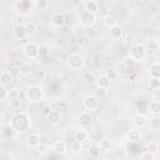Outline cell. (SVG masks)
<instances>
[{
    "instance_id": "cell-1",
    "label": "cell",
    "mask_w": 160,
    "mask_h": 160,
    "mask_svg": "<svg viewBox=\"0 0 160 160\" xmlns=\"http://www.w3.org/2000/svg\"><path fill=\"white\" fill-rule=\"evenodd\" d=\"M9 128L11 130H14L15 132L18 134H21V132H25L26 130H29L31 128V119H30V115L26 114V112H15L10 121H9Z\"/></svg>"
},
{
    "instance_id": "cell-2",
    "label": "cell",
    "mask_w": 160,
    "mask_h": 160,
    "mask_svg": "<svg viewBox=\"0 0 160 160\" xmlns=\"http://www.w3.org/2000/svg\"><path fill=\"white\" fill-rule=\"evenodd\" d=\"M45 91L40 85H30L25 91V98L30 104H38L44 100Z\"/></svg>"
},
{
    "instance_id": "cell-3",
    "label": "cell",
    "mask_w": 160,
    "mask_h": 160,
    "mask_svg": "<svg viewBox=\"0 0 160 160\" xmlns=\"http://www.w3.org/2000/svg\"><path fill=\"white\" fill-rule=\"evenodd\" d=\"M66 64L71 70H81L85 66V58L80 52H72L68 56Z\"/></svg>"
},
{
    "instance_id": "cell-4",
    "label": "cell",
    "mask_w": 160,
    "mask_h": 160,
    "mask_svg": "<svg viewBox=\"0 0 160 160\" xmlns=\"http://www.w3.org/2000/svg\"><path fill=\"white\" fill-rule=\"evenodd\" d=\"M146 54H148V50L142 44H132L130 48L129 56L138 62V61H142L146 58Z\"/></svg>"
},
{
    "instance_id": "cell-5",
    "label": "cell",
    "mask_w": 160,
    "mask_h": 160,
    "mask_svg": "<svg viewBox=\"0 0 160 160\" xmlns=\"http://www.w3.org/2000/svg\"><path fill=\"white\" fill-rule=\"evenodd\" d=\"M96 21V15L90 12V11H86V10H81L80 11V15H79V22L81 26L84 28H91L94 26Z\"/></svg>"
},
{
    "instance_id": "cell-6",
    "label": "cell",
    "mask_w": 160,
    "mask_h": 160,
    "mask_svg": "<svg viewBox=\"0 0 160 160\" xmlns=\"http://www.w3.org/2000/svg\"><path fill=\"white\" fill-rule=\"evenodd\" d=\"M22 54L30 60L36 59L39 56V45L34 41H28L22 46Z\"/></svg>"
},
{
    "instance_id": "cell-7",
    "label": "cell",
    "mask_w": 160,
    "mask_h": 160,
    "mask_svg": "<svg viewBox=\"0 0 160 160\" xmlns=\"http://www.w3.org/2000/svg\"><path fill=\"white\" fill-rule=\"evenodd\" d=\"M99 105V101H98V98H95V95H86L84 96L82 99V106L86 109V110H95Z\"/></svg>"
},
{
    "instance_id": "cell-8",
    "label": "cell",
    "mask_w": 160,
    "mask_h": 160,
    "mask_svg": "<svg viewBox=\"0 0 160 160\" xmlns=\"http://www.w3.org/2000/svg\"><path fill=\"white\" fill-rule=\"evenodd\" d=\"M131 124L135 126V129H141V128H144V126L148 124V119H146V116H145L144 114L138 112V114H135V115L132 116Z\"/></svg>"
},
{
    "instance_id": "cell-9",
    "label": "cell",
    "mask_w": 160,
    "mask_h": 160,
    "mask_svg": "<svg viewBox=\"0 0 160 160\" xmlns=\"http://www.w3.org/2000/svg\"><path fill=\"white\" fill-rule=\"evenodd\" d=\"M25 141H26L28 148H30V149H36V148L41 144L40 136H39L38 134H35V132H30V134L26 136Z\"/></svg>"
},
{
    "instance_id": "cell-10",
    "label": "cell",
    "mask_w": 160,
    "mask_h": 160,
    "mask_svg": "<svg viewBox=\"0 0 160 160\" xmlns=\"http://www.w3.org/2000/svg\"><path fill=\"white\" fill-rule=\"evenodd\" d=\"M51 150H52L54 154H56V155H64V154H66V151H68V145H66L65 141L58 140V141H55V142L51 145Z\"/></svg>"
},
{
    "instance_id": "cell-11",
    "label": "cell",
    "mask_w": 160,
    "mask_h": 160,
    "mask_svg": "<svg viewBox=\"0 0 160 160\" xmlns=\"http://www.w3.org/2000/svg\"><path fill=\"white\" fill-rule=\"evenodd\" d=\"M61 119H62V115H61V112H60L59 110H50V111L46 114V120H48L50 124H52V125L59 124V122L61 121Z\"/></svg>"
},
{
    "instance_id": "cell-12",
    "label": "cell",
    "mask_w": 160,
    "mask_h": 160,
    "mask_svg": "<svg viewBox=\"0 0 160 160\" xmlns=\"http://www.w3.org/2000/svg\"><path fill=\"white\" fill-rule=\"evenodd\" d=\"M35 5V1H20V2H16V6H19L21 10L19 11L21 15H28L30 11H31V9H32V6Z\"/></svg>"
},
{
    "instance_id": "cell-13",
    "label": "cell",
    "mask_w": 160,
    "mask_h": 160,
    "mask_svg": "<svg viewBox=\"0 0 160 160\" xmlns=\"http://www.w3.org/2000/svg\"><path fill=\"white\" fill-rule=\"evenodd\" d=\"M50 22H51V25L55 26V28H61V26L65 24V16H64V14H61V12H55V14L51 16Z\"/></svg>"
},
{
    "instance_id": "cell-14",
    "label": "cell",
    "mask_w": 160,
    "mask_h": 160,
    "mask_svg": "<svg viewBox=\"0 0 160 160\" xmlns=\"http://www.w3.org/2000/svg\"><path fill=\"white\" fill-rule=\"evenodd\" d=\"M91 115L89 114V112H81L80 115H79V118H78V121H79V125L81 126V128H84V129H86V128H89L90 125H91Z\"/></svg>"
},
{
    "instance_id": "cell-15",
    "label": "cell",
    "mask_w": 160,
    "mask_h": 160,
    "mask_svg": "<svg viewBox=\"0 0 160 160\" xmlns=\"http://www.w3.org/2000/svg\"><path fill=\"white\" fill-rule=\"evenodd\" d=\"M12 35L15 39L18 40H22L28 36L26 34V30H25V25H16L14 29H12Z\"/></svg>"
},
{
    "instance_id": "cell-16",
    "label": "cell",
    "mask_w": 160,
    "mask_h": 160,
    "mask_svg": "<svg viewBox=\"0 0 160 160\" xmlns=\"http://www.w3.org/2000/svg\"><path fill=\"white\" fill-rule=\"evenodd\" d=\"M84 10L90 11V12L96 15V12L99 11V2L94 1V0H88V1L84 2Z\"/></svg>"
},
{
    "instance_id": "cell-17",
    "label": "cell",
    "mask_w": 160,
    "mask_h": 160,
    "mask_svg": "<svg viewBox=\"0 0 160 160\" xmlns=\"http://www.w3.org/2000/svg\"><path fill=\"white\" fill-rule=\"evenodd\" d=\"M96 86L98 88H100V89H105V90H108L109 88H110V80L105 76V74L104 75H100L99 78H96Z\"/></svg>"
},
{
    "instance_id": "cell-18",
    "label": "cell",
    "mask_w": 160,
    "mask_h": 160,
    "mask_svg": "<svg viewBox=\"0 0 160 160\" xmlns=\"http://www.w3.org/2000/svg\"><path fill=\"white\" fill-rule=\"evenodd\" d=\"M102 22H104V25H105L106 28L111 29V28H114V26L118 25V19H116L114 15L108 14V15H105V16L102 18Z\"/></svg>"
},
{
    "instance_id": "cell-19",
    "label": "cell",
    "mask_w": 160,
    "mask_h": 160,
    "mask_svg": "<svg viewBox=\"0 0 160 160\" xmlns=\"http://www.w3.org/2000/svg\"><path fill=\"white\" fill-rule=\"evenodd\" d=\"M126 136H128V139H129L131 142H138V141L141 140V132H140V130H138V129H131V130H129Z\"/></svg>"
},
{
    "instance_id": "cell-20",
    "label": "cell",
    "mask_w": 160,
    "mask_h": 160,
    "mask_svg": "<svg viewBox=\"0 0 160 160\" xmlns=\"http://www.w3.org/2000/svg\"><path fill=\"white\" fill-rule=\"evenodd\" d=\"M149 74H150V78H158V79H160V64H159V61H155V62H152L150 65Z\"/></svg>"
},
{
    "instance_id": "cell-21",
    "label": "cell",
    "mask_w": 160,
    "mask_h": 160,
    "mask_svg": "<svg viewBox=\"0 0 160 160\" xmlns=\"http://www.w3.org/2000/svg\"><path fill=\"white\" fill-rule=\"evenodd\" d=\"M111 145H112L111 140H110V139H108V138H104V139H101V140H100V142H99L98 148L100 149V151H108V150H110V149H111Z\"/></svg>"
},
{
    "instance_id": "cell-22",
    "label": "cell",
    "mask_w": 160,
    "mask_h": 160,
    "mask_svg": "<svg viewBox=\"0 0 160 160\" xmlns=\"http://www.w3.org/2000/svg\"><path fill=\"white\" fill-rule=\"evenodd\" d=\"M110 35L114 39H120L124 35V30H122V28L120 25H116V26H114V28L110 29Z\"/></svg>"
},
{
    "instance_id": "cell-23",
    "label": "cell",
    "mask_w": 160,
    "mask_h": 160,
    "mask_svg": "<svg viewBox=\"0 0 160 160\" xmlns=\"http://www.w3.org/2000/svg\"><path fill=\"white\" fill-rule=\"evenodd\" d=\"M12 80H14V79H12V76L9 74L8 70H6V71H2V72L0 74V84H1V85L6 86V85H9Z\"/></svg>"
},
{
    "instance_id": "cell-24",
    "label": "cell",
    "mask_w": 160,
    "mask_h": 160,
    "mask_svg": "<svg viewBox=\"0 0 160 160\" xmlns=\"http://www.w3.org/2000/svg\"><path fill=\"white\" fill-rule=\"evenodd\" d=\"M89 139V134L85 131V130H78L75 134H74V140L78 141V142H82L84 140Z\"/></svg>"
},
{
    "instance_id": "cell-25",
    "label": "cell",
    "mask_w": 160,
    "mask_h": 160,
    "mask_svg": "<svg viewBox=\"0 0 160 160\" xmlns=\"http://www.w3.org/2000/svg\"><path fill=\"white\" fill-rule=\"evenodd\" d=\"M82 80L86 82V84H95L96 82V75L92 72V71H86L84 75H82Z\"/></svg>"
},
{
    "instance_id": "cell-26",
    "label": "cell",
    "mask_w": 160,
    "mask_h": 160,
    "mask_svg": "<svg viewBox=\"0 0 160 160\" xmlns=\"http://www.w3.org/2000/svg\"><path fill=\"white\" fill-rule=\"evenodd\" d=\"M149 128H150L151 130H155V131H158V130L160 129V118H159L158 115H154V116L150 119V121H149Z\"/></svg>"
},
{
    "instance_id": "cell-27",
    "label": "cell",
    "mask_w": 160,
    "mask_h": 160,
    "mask_svg": "<svg viewBox=\"0 0 160 160\" xmlns=\"http://www.w3.org/2000/svg\"><path fill=\"white\" fill-rule=\"evenodd\" d=\"M146 46L150 51H158L160 49V42L158 39H150V40H148Z\"/></svg>"
},
{
    "instance_id": "cell-28",
    "label": "cell",
    "mask_w": 160,
    "mask_h": 160,
    "mask_svg": "<svg viewBox=\"0 0 160 160\" xmlns=\"http://www.w3.org/2000/svg\"><path fill=\"white\" fill-rule=\"evenodd\" d=\"M20 98V91L16 89V88H12L10 90H8V98L10 101H15V100H19Z\"/></svg>"
},
{
    "instance_id": "cell-29",
    "label": "cell",
    "mask_w": 160,
    "mask_h": 160,
    "mask_svg": "<svg viewBox=\"0 0 160 160\" xmlns=\"http://www.w3.org/2000/svg\"><path fill=\"white\" fill-rule=\"evenodd\" d=\"M149 110L152 115H158L160 112V102L158 100H154L150 102V106H149Z\"/></svg>"
},
{
    "instance_id": "cell-30",
    "label": "cell",
    "mask_w": 160,
    "mask_h": 160,
    "mask_svg": "<svg viewBox=\"0 0 160 160\" xmlns=\"http://www.w3.org/2000/svg\"><path fill=\"white\" fill-rule=\"evenodd\" d=\"M25 30H26V34H28V35H34V34L36 32L38 28H36V25H35L34 21H29V22L25 25Z\"/></svg>"
},
{
    "instance_id": "cell-31",
    "label": "cell",
    "mask_w": 160,
    "mask_h": 160,
    "mask_svg": "<svg viewBox=\"0 0 160 160\" xmlns=\"http://www.w3.org/2000/svg\"><path fill=\"white\" fill-rule=\"evenodd\" d=\"M50 52V45L49 44H40L39 45V56H46Z\"/></svg>"
},
{
    "instance_id": "cell-32",
    "label": "cell",
    "mask_w": 160,
    "mask_h": 160,
    "mask_svg": "<svg viewBox=\"0 0 160 160\" xmlns=\"http://www.w3.org/2000/svg\"><path fill=\"white\" fill-rule=\"evenodd\" d=\"M36 150H38V154H39V155H46V154L50 151V146H49L48 144L41 142V144L36 148Z\"/></svg>"
},
{
    "instance_id": "cell-33",
    "label": "cell",
    "mask_w": 160,
    "mask_h": 160,
    "mask_svg": "<svg viewBox=\"0 0 160 160\" xmlns=\"http://www.w3.org/2000/svg\"><path fill=\"white\" fill-rule=\"evenodd\" d=\"M88 152H89V155L91 156V158H94V159H96V158H99L100 156V149L98 148V146H95V145H91L90 148H89V150H88Z\"/></svg>"
},
{
    "instance_id": "cell-34",
    "label": "cell",
    "mask_w": 160,
    "mask_h": 160,
    "mask_svg": "<svg viewBox=\"0 0 160 160\" xmlns=\"http://www.w3.org/2000/svg\"><path fill=\"white\" fill-rule=\"evenodd\" d=\"M35 5L38 6L39 10H46L48 8H50V1L49 0H39L35 2Z\"/></svg>"
},
{
    "instance_id": "cell-35",
    "label": "cell",
    "mask_w": 160,
    "mask_h": 160,
    "mask_svg": "<svg viewBox=\"0 0 160 160\" xmlns=\"http://www.w3.org/2000/svg\"><path fill=\"white\" fill-rule=\"evenodd\" d=\"M105 76L110 80V82H111V81H115V80L118 79V71H116L115 69H109V70L106 71Z\"/></svg>"
},
{
    "instance_id": "cell-36",
    "label": "cell",
    "mask_w": 160,
    "mask_h": 160,
    "mask_svg": "<svg viewBox=\"0 0 160 160\" xmlns=\"http://www.w3.org/2000/svg\"><path fill=\"white\" fill-rule=\"evenodd\" d=\"M124 65H125V68H128V69H132V68L136 65V61H135L132 58L126 56V58L124 59Z\"/></svg>"
},
{
    "instance_id": "cell-37",
    "label": "cell",
    "mask_w": 160,
    "mask_h": 160,
    "mask_svg": "<svg viewBox=\"0 0 160 160\" xmlns=\"http://www.w3.org/2000/svg\"><path fill=\"white\" fill-rule=\"evenodd\" d=\"M8 71H9V74L12 76V79H16V78H19V76L21 75L20 68H18V66H12V68H10Z\"/></svg>"
},
{
    "instance_id": "cell-38",
    "label": "cell",
    "mask_w": 160,
    "mask_h": 160,
    "mask_svg": "<svg viewBox=\"0 0 160 160\" xmlns=\"http://www.w3.org/2000/svg\"><path fill=\"white\" fill-rule=\"evenodd\" d=\"M149 85H150V88L154 89V90L159 89V88H160V79H158V78H150Z\"/></svg>"
},
{
    "instance_id": "cell-39",
    "label": "cell",
    "mask_w": 160,
    "mask_h": 160,
    "mask_svg": "<svg viewBox=\"0 0 160 160\" xmlns=\"http://www.w3.org/2000/svg\"><path fill=\"white\" fill-rule=\"evenodd\" d=\"M20 71H21V75H29L31 72V65L30 64H22L20 66Z\"/></svg>"
},
{
    "instance_id": "cell-40",
    "label": "cell",
    "mask_w": 160,
    "mask_h": 160,
    "mask_svg": "<svg viewBox=\"0 0 160 160\" xmlns=\"http://www.w3.org/2000/svg\"><path fill=\"white\" fill-rule=\"evenodd\" d=\"M155 159V154L150 152V151H144L140 155V160H154Z\"/></svg>"
},
{
    "instance_id": "cell-41",
    "label": "cell",
    "mask_w": 160,
    "mask_h": 160,
    "mask_svg": "<svg viewBox=\"0 0 160 160\" xmlns=\"http://www.w3.org/2000/svg\"><path fill=\"white\" fill-rule=\"evenodd\" d=\"M158 149H159V145L156 141H150V144L148 145V151H150L152 154H155L158 151Z\"/></svg>"
},
{
    "instance_id": "cell-42",
    "label": "cell",
    "mask_w": 160,
    "mask_h": 160,
    "mask_svg": "<svg viewBox=\"0 0 160 160\" xmlns=\"http://www.w3.org/2000/svg\"><path fill=\"white\" fill-rule=\"evenodd\" d=\"M6 98H8V90L5 89L4 85L0 84V101H1V100H5Z\"/></svg>"
},
{
    "instance_id": "cell-43",
    "label": "cell",
    "mask_w": 160,
    "mask_h": 160,
    "mask_svg": "<svg viewBox=\"0 0 160 160\" xmlns=\"http://www.w3.org/2000/svg\"><path fill=\"white\" fill-rule=\"evenodd\" d=\"M106 94H108V90H105V89H100V88H98V90H96V95H95V98H100V99H102V98H105V96H106Z\"/></svg>"
},
{
    "instance_id": "cell-44",
    "label": "cell",
    "mask_w": 160,
    "mask_h": 160,
    "mask_svg": "<svg viewBox=\"0 0 160 160\" xmlns=\"http://www.w3.org/2000/svg\"><path fill=\"white\" fill-rule=\"evenodd\" d=\"M134 41H135L134 35H131V34H126V35L124 36V42H125V44H132Z\"/></svg>"
},
{
    "instance_id": "cell-45",
    "label": "cell",
    "mask_w": 160,
    "mask_h": 160,
    "mask_svg": "<svg viewBox=\"0 0 160 160\" xmlns=\"http://www.w3.org/2000/svg\"><path fill=\"white\" fill-rule=\"evenodd\" d=\"M90 146H91V140L90 139H86L81 142V149H84V150H89Z\"/></svg>"
},
{
    "instance_id": "cell-46",
    "label": "cell",
    "mask_w": 160,
    "mask_h": 160,
    "mask_svg": "<svg viewBox=\"0 0 160 160\" xmlns=\"http://www.w3.org/2000/svg\"><path fill=\"white\" fill-rule=\"evenodd\" d=\"M71 149H72L74 151H80V149H81V144L74 140L72 144H71Z\"/></svg>"
}]
</instances>
